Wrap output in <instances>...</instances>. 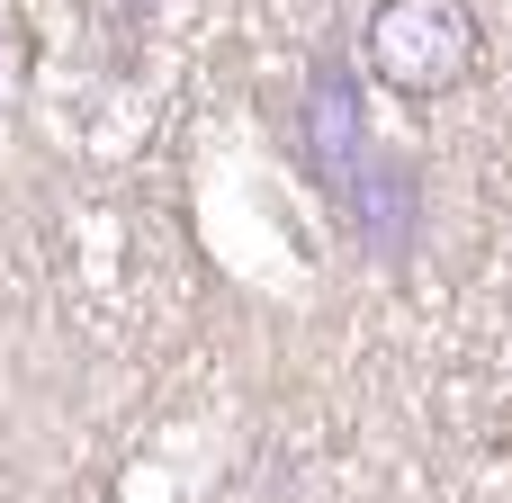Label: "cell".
<instances>
[{
	"mask_svg": "<svg viewBox=\"0 0 512 503\" xmlns=\"http://www.w3.org/2000/svg\"><path fill=\"white\" fill-rule=\"evenodd\" d=\"M297 153H306V171H315V189L342 207L351 189H360V171L378 162V144H369V108H360V63L342 54V45H324L315 63H306V90H297Z\"/></svg>",
	"mask_w": 512,
	"mask_h": 503,
	"instance_id": "7a4b0ae2",
	"label": "cell"
},
{
	"mask_svg": "<svg viewBox=\"0 0 512 503\" xmlns=\"http://www.w3.org/2000/svg\"><path fill=\"white\" fill-rule=\"evenodd\" d=\"M342 216H351L360 252L405 261V252H414V234H423V171H414V153H378V162L360 171V189L342 198Z\"/></svg>",
	"mask_w": 512,
	"mask_h": 503,
	"instance_id": "3957f363",
	"label": "cell"
},
{
	"mask_svg": "<svg viewBox=\"0 0 512 503\" xmlns=\"http://www.w3.org/2000/svg\"><path fill=\"white\" fill-rule=\"evenodd\" d=\"M360 54H369V72L396 99L432 108V99L477 81L486 27H477V0H378L369 27H360Z\"/></svg>",
	"mask_w": 512,
	"mask_h": 503,
	"instance_id": "6da1fadb",
	"label": "cell"
}]
</instances>
